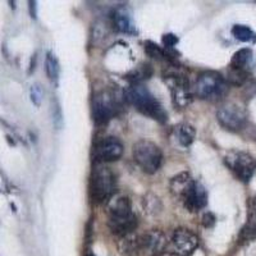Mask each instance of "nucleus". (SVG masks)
Here are the masks:
<instances>
[{
    "instance_id": "f257e3e1",
    "label": "nucleus",
    "mask_w": 256,
    "mask_h": 256,
    "mask_svg": "<svg viewBox=\"0 0 256 256\" xmlns=\"http://www.w3.org/2000/svg\"><path fill=\"white\" fill-rule=\"evenodd\" d=\"M108 226L120 238L134 232L137 218L132 212L131 201L127 196L116 195L108 201Z\"/></svg>"
},
{
    "instance_id": "f03ea898",
    "label": "nucleus",
    "mask_w": 256,
    "mask_h": 256,
    "mask_svg": "<svg viewBox=\"0 0 256 256\" xmlns=\"http://www.w3.org/2000/svg\"><path fill=\"white\" fill-rule=\"evenodd\" d=\"M124 100L137 110L160 123H166L168 114L144 84H131L124 91Z\"/></svg>"
},
{
    "instance_id": "7ed1b4c3",
    "label": "nucleus",
    "mask_w": 256,
    "mask_h": 256,
    "mask_svg": "<svg viewBox=\"0 0 256 256\" xmlns=\"http://www.w3.org/2000/svg\"><path fill=\"white\" fill-rule=\"evenodd\" d=\"M116 191V177L108 166H96L91 173L90 196L95 204L110 200Z\"/></svg>"
},
{
    "instance_id": "20e7f679",
    "label": "nucleus",
    "mask_w": 256,
    "mask_h": 256,
    "mask_svg": "<svg viewBox=\"0 0 256 256\" xmlns=\"http://www.w3.org/2000/svg\"><path fill=\"white\" fill-rule=\"evenodd\" d=\"M195 92L201 100L219 102L228 94V82L219 73L204 72L196 80Z\"/></svg>"
},
{
    "instance_id": "39448f33",
    "label": "nucleus",
    "mask_w": 256,
    "mask_h": 256,
    "mask_svg": "<svg viewBox=\"0 0 256 256\" xmlns=\"http://www.w3.org/2000/svg\"><path fill=\"white\" fill-rule=\"evenodd\" d=\"M136 164L148 174L158 172L163 163V152L158 145L148 140L136 142L132 148Z\"/></svg>"
},
{
    "instance_id": "423d86ee",
    "label": "nucleus",
    "mask_w": 256,
    "mask_h": 256,
    "mask_svg": "<svg viewBox=\"0 0 256 256\" xmlns=\"http://www.w3.org/2000/svg\"><path fill=\"white\" fill-rule=\"evenodd\" d=\"M248 112L234 102H226L216 110L219 124L230 132L242 131L248 124Z\"/></svg>"
},
{
    "instance_id": "0eeeda50",
    "label": "nucleus",
    "mask_w": 256,
    "mask_h": 256,
    "mask_svg": "<svg viewBox=\"0 0 256 256\" xmlns=\"http://www.w3.org/2000/svg\"><path fill=\"white\" fill-rule=\"evenodd\" d=\"M224 162H226L228 168L232 170L233 174L236 176L241 182H244V184L250 182L254 173H255L256 163L255 159L248 152L232 150L226 155Z\"/></svg>"
},
{
    "instance_id": "6e6552de",
    "label": "nucleus",
    "mask_w": 256,
    "mask_h": 256,
    "mask_svg": "<svg viewBox=\"0 0 256 256\" xmlns=\"http://www.w3.org/2000/svg\"><path fill=\"white\" fill-rule=\"evenodd\" d=\"M166 82L170 90L172 102L176 108H187L192 102V92L187 77L178 73H169L166 77Z\"/></svg>"
},
{
    "instance_id": "1a4fd4ad",
    "label": "nucleus",
    "mask_w": 256,
    "mask_h": 256,
    "mask_svg": "<svg viewBox=\"0 0 256 256\" xmlns=\"http://www.w3.org/2000/svg\"><path fill=\"white\" fill-rule=\"evenodd\" d=\"M116 110V98L108 91H102L94 98L92 118L98 126L106 124Z\"/></svg>"
},
{
    "instance_id": "9d476101",
    "label": "nucleus",
    "mask_w": 256,
    "mask_h": 256,
    "mask_svg": "<svg viewBox=\"0 0 256 256\" xmlns=\"http://www.w3.org/2000/svg\"><path fill=\"white\" fill-rule=\"evenodd\" d=\"M123 155V144L120 138L109 136L96 144L94 148V158L98 163L116 162Z\"/></svg>"
},
{
    "instance_id": "9b49d317",
    "label": "nucleus",
    "mask_w": 256,
    "mask_h": 256,
    "mask_svg": "<svg viewBox=\"0 0 256 256\" xmlns=\"http://www.w3.org/2000/svg\"><path fill=\"white\" fill-rule=\"evenodd\" d=\"M174 254L178 256H190L198 246V238L195 233L187 228H178L172 237Z\"/></svg>"
},
{
    "instance_id": "f8f14e48",
    "label": "nucleus",
    "mask_w": 256,
    "mask_h": 256,
    "mask_svg": "<svg viewBox=\"0 0 256 256\" xmlns=\"http://www.w3.org/2000/svg\"><path fill=\"white\" fill-rule=\"evenodd\" d=\"M166 248V236L162 230H148L141 236V252L148 256H160Z\"/></svg>"
},
{
    "instance_id": "ddd939ff",
    "label": "nucleus",
    "mask_w": 256,
    "mask_h": 256,
    "mask_svg": "<svg viewBox=\"0 0 256 256\" xmlns=\"http://www.w3.org/2000/svg\"><path fill=\"white\" fill-rule=\"evenodd\" d=\"M196 180H192L191 176L186 172L180 173L178 176L173 177L172 180H170V192H172V195L174 196L176 200L180 201L184 204Z\"/></svg>"
},
{
    "instance_id": "4468645a",
    "label": "nucleus",
    "mask_w": 256,
    "mask_h": 256,
    "mask_svg": "<svg viewBox=\"0 0 256 256\" xmlns=\"http://www.w3.org/2000/svg\"><path fill=\"white\" fill-rule=\"evenodd\" d=\"M248 220L240 232L238 240L242 244L256 240V198H250L248 201Z\"/></svg>"
},
{
    "instance_id": "2eb2a0df",
    "label": "nucleus",
    "mask_w": 256,
    "mask_h": 256,
    "mask_svg": "<svg viewBox=\"0 0 256 256\" xmlns=\"http://www.w3.org/2000/svg\"><path fill=\"white\" fill-rule=\"evenodd\" d=\"M208 204V194L206 190L200 182H195L194 187H192L190 195L184 200V206L186 208L188 212H196L198 210L204 209Z\"/></svg>"
},
{
    "instance_id": "dca6fc26",
    "label": "nucleus",
    "mask_w": 256,
    "mask_h": 256,
    "mask_svg": "<svg viewBox=\"0 0 256 256\" xmlns=\"http://www.w3.org/2000/svg\"><path fill=\"white\" fill-rule=\"evenodd\" d=\"M113 24L116 31L123 32V34H134L136 32L131 14L124 6H120V8H116L114 10Z\"/></svg>"
},
{
    "instance_id": "f3484780",
    "label": "nucleus",
    "mask_w": 256,
    "mask_h": 256,
    "mask_svg": "<svg viewBox=\"0 0 256 256\" xmlns=\"http://www.w3.org/2000/svg\"><path fill=\"white\" fill-rule=\"evenodd\" d=\"M118 248H120L122 255L137 256L141 252V236L136 234L134 232L128 233L126 236L120 237Z\"/></svg>"
},
{
    "instance_id": "a211bd4d",
    "label": "nucleus",
    "mask_w": 256,
    "mask_h": 256,
    "mask_svg": "<svg viewBox=\"0 0 256 256\" xmlns=\"http://www.w3.org/2000/svg\"><path fill=\"white\" fill-rule=\"evenodd\" d=\"M195 128L188 123H180V124L176 126L174 130H173V137H174L178 145L182 146V148H187V146L191 145L195 140Z\"/></svg>"
},
{
    "instance_id": "6ab92c4d",
    "label": "nucleus",
    "mask_w": 256,
    "mask_h": 256,
    "mask_svg": "<svg viewBox=\"0 0 256 256\" xmlns=\"http://www.w3.org/2000/svg\"><path fill=\"white\" fill-rule=\"evenodd\" d=\"M252 58H254L252 50L248 49V48L240 49L238 52H236L234 54H233L230 67L234 68V70H246V72H248V67L251 66Z\"/></svg>"
},
{
    "instance_id": "aec40b11",
    "label": "nucleus",
    "mask_w": 256,
    "mask_h": 256,
    "mask_svg": "<svg viewBox=\"0 0 256 256\" xmlns=\"http://www.w3.org/2000/svg\"><path fill=\"white\" fill-rule=\"evenodd\" d=\"M152 74V68L150 64H140L138 67L128 73L126 78L131 82V84H141V82L148 80Z\"/></svg>"
},
{
    "instance_id": "412c9836",
    "label": "nucleus",
    "mask_w": 256,
    "mask_h": 256,
    "mask_svg": "<svg viewBox=\"0 0 256 256\" xmlns=\"http://www.w3.org/2000/svg\"><path fill=\"white\" fill-rule=\"evenodd\" d=\"M232 35L241 42H248V44L256 42V34L250 27L244 26V24H234L232 28Z\"/></svg>"
},
{
    "instance_id": "4be33fe9",
    "label": "nucleus",
    "mask_w": 256,
    "mask_h": 256,
    "mask_svg": "<svg viewBox=\"0 0 256 256\" xmlns=\"http://www.w3.org/2000/svg\"><path fill=\"white\" fill-rule=\"evenodd\" d=\"M45 70H46V74L52 81H56L59 77V72H60V68H59L58 59L56 58V56L52 52H48L46 60H45Z\"/></svg>"
},
{
    "instance_id": "5701e85b",
    "label": "nucleus",
    "mask_w": 256,
    "mask_h": 256,
    "mask_svg": "<svg viewBox=\"0 0 256 256\" xmlns=\"http://www.w3.org/2000/svg\"><path fill=\"white\" fill-rule=\"evenodd\" d=\"M227 82L233 84V86H244V84H246L248 82V72H246V70H234V68L230 67Z\"/></svg>"
},
{
    "instance_id": "b1692460",
    "label": "nucleus",
    "mask_w": 256,
    "mask_h": 256,
    "mask_svg": "<svg viewBox=\"0 0 256 256\" xmlns=\"http://www.w3.org/2000/svg\"><path fill=\"white\" fill-rule=\"evenodd\" d=\"M145 52L148 56L158 59V60H160V59H166V56H168V54L159 45L152 42V41H146L145 42Z\"/></svg>"
},
{
    "instance_id": "393cba45",
    "label": "nucleus",
    "mask_w": 256,
    "mask_h": 256,
    "mask_svg": "<svg viewBox=\"0 0 256 256\" xmlns=\"http://www.w3.org/2000/svg\"><path fill=\"white\" fill-rule=\"evenodd\" d=\"M30 96H31L32 102L36 105V106H40L41 102H42V98H44V90L41 88L40 84H32L31 91H30Z\"/></svg>"
},
{
    "instance_id": "a878e982",
    "label": "nucleus",
    "mask_w": 256,
    "mask_h": 256,
    "mask_svg": "<svg viewBox=\"0 0 256 256\" xmlns=\"http://www.w3.org/2000/svg\"><path fill=\"white\" fill-rule=\"evenodd\" d=\"M163 44L166 49H172L174 45L178 44V38L173 34H166L163 36Z\"/></svg>"
},
{
    "instance_id": "bb28decb",
    "label": "nucleus",
    "mask_w": 256,
    "mask_h": 256,
    "mask_svg": "<svg viewBox=\"0 0 256 256\" xmlns=\"http://www.w3.org/2000/svg\"><path fill=\"white\" fill-rule=\"evenodd\" d=\"M202 224L208 228L212 227V226L216 224V216H214V214H212V212H206V214L202 216Z\"/></svg>"
},
{
    "instance_id": "cd10ccee",
    "label": "nucleus",
    "mask_w": 256,
    "mask_h": 256,
    "mask_svg": "<svg viewBox=\"0 0 256 256\" xmlns=\"http://www.w3.org/2000/svg\"><path fill=\"white\" fill-rule=\"evenodd\" d=\"M30 14L32 18H36V2H30Z\"/></svg>"
},
{
    "instance_id": "c85d7f7f",
    "label": "nucleus",
    "mask_w": 256,
    "mask_h": 256,
    "mask_svg": "<svg viewBox=\"0 0 256 256\" xmlns=\"http://www.w3.org/2000/svg\"><path fill=\"white\" fill-rule=\"evenodd\" d=\"M35 60H36V56H32V63L31 66H30V72H32V70H35Z\"/></svg>"
},
{
    "instance_id": "c756f323",
    "label": "nucleus",
    "mask_w": 256,
    "mask_h": 256,
    "mask_svg": "<svg viewBox=\"0 0 256 256\" xmlns=\"http://www.w3.org/2000/svg\"><path fill=\"white\" fill-rule=\"evenodd\" d=\"M160 256H178V255L174 252H164V254H162Z\"/></svg>"
},
{
    "instance_id": "7c9ffc66",
    "label": "nucleus",
    "mask_w": 256,
    "mask_h": 256,
    "mask_svg": "<svg viewBox=\"0 0 256 256\" xmlns=\"http://www.w3.org/2000/svg\"><path fill=\"white\" fill-rule=\"evenodd\" d=\"M86 256H95V255H92V254H88V255Z\"/></svg>"
}]
</instances>
